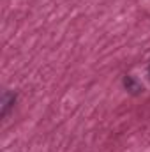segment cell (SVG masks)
I'll return each mask as SVG.
<instances>
[{
  "instance_id": "6da1fadb",
  "label": "cell",
  "mask_w": 150,
  "mask_h": 152,
  "mask_svg": "<svg viewBox=\"0 0 150 152\" xmlns=\"http://www.w3.org/2000/svg\"><path fill=\"white\" fill-rule=\"evenodd\" d=\"M124 83H125V88H127V90H131V92H140V90H143V87H141V85L133 78V76H125Z\"/></svg>"
},
{
  "instance_id": "7a4b0ae2",
  "label": "cell",
  "mask_w": 150,
  "mask_h": 152,
  "mask_svg": "<svg viewBox=\"0 0 150 152\" xmlns=\"http://www.w3.org/2000/svg\"><path fill=\"white\" fill-rule=\"evenodd\" d=\"M149 75H150V67H149Z\"/></svg>"
}]
</instances>
